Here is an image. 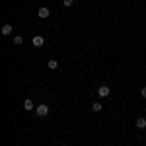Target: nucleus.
<instances>
[{"instance_id":"8","label":"nucleus","mask_w":146,"mask_h":146,"mask_svg":"<svg viewBox=\"0 0 146 146\" xmlns=\"http://www.w3.org/2000/svg\"><path fill=\"white\" fill-rule=\"evenodd\" d=\"M47 66L51 68V70H55V68H58V60H56V58H51V60L47 62Z\"/></svg>"},{"instance_id":"5","label":"nucleus","mask_w":146,"mask_h":146,"mask_svg":"<svg viewBox=\"0 0 146 146\" xmlns=\"http://www.w3.org/2000/svg\"><path fill=\"white\" fill-rule=\"evenodd\" d=\"M35 107H37V105H35L31 100H25V101H23V109H25V111H33Z\"/></svg>"},{"instance_id":"4","label":"nucleus","mask_w":146,"mask_h":146,"mask_svg":"<svg viewBox=\"0 0 146 146\" xmlns=\"http://www.w3.org/2000/svg\"><path fill=\"white\" fill-rule=\"evenodd\" d=\"M37 16H39L41 20H45V18H49V16H51V10L43 6V8H39V12H37Z\"/></svg>"},{"instance_id":"11","label":"nucleus","mask_w":146,"mask_h":146,"mask_svg":"<svg viewBox=\"0 0 146 146\" xmlns=\"http://www.w3.org/2000/svg\"><path fill=\"white\" fill-rule=\"evenodd\" d=\"M62 4H64L66 8H70V6H74V4H76V0H64Z\"/></svg>"},{"instance_id":"3","label":"nucleus","mask_w":146,"mask_h":146,"mask_svg":"<svg viewBox=\"0 0 146 146\" xmlns=\"http://www.w3.org/2000/svg\"><path fill=\"white\" fill-rule=\"evenodd\" d=\"M43 43H45V39H43L41 35H35L33 39H31V45L33 47H43Z\"/></svg>"},{"instance_id":"12","label":"nucleus","mask_w":146,"mask_h":146,"mask_svg":"<svg viewBox=\"0 0 146 146\" xmlns=\"http://www.w3.org/2000/svg\"><path fill=\"white\" fill-rule=\"evenodd\" d=\"M140 96H142V98H146V86L142 88V90H140Z\"/></svg>"},{"instance_id":"2","label":"nucleus","mask_w":146,"mask_h":146,"mask_svg":"<svg viewBox=\"0 0 146 146\" xmlns=\"http://www.w3.org/2000/svg\"><path fill=\"white\" fill-rule=\"evenodd\" d=\"M109 94H111V90H109L107 86H100V88H98V96H100V98H107Z\"/></svg>"},{"instance_id":"1","label":"nucleus","mask_w":146,"mask_h":146,"mask_svg":"<svg viewBox=\"0 0 146 146\" xmlns=\"http://www.w3.org/2000/svg\"><path fill=\"white\" fill-rule=\"evenodd\" d=\"M35 113H37V117H47L49 115V105H45V103L37 105L35 107Z\"/></svg>"},{"instance_id":"10","label":"nucleus","mask_w":146,"mask_h":146,"mask_svg":"<svg viewBox=\"0 0 146 146\" xmlns=\"http://www.w3.org/2000/svg\"><path fill=\"white\" fill-rule=\"evenodd\" d=\"M22 43H23V39L20 37V35H16V37H14V45H16V47H20Z\"/></svg>"},{"instance_id":"7","label":"nucleus","mask_w":146,"mask_h":146,"mask_svg":"<svg viewBox=\"0 0 146 146\" xmlns=\"http://www.w3.org/2000/svg\"><path fill=\"white\" fill-rule=\"evenodd\" d=\"M12 33V25L10 23H4L2 25V35H10Z\"/></svg>"},{"instance_id":"6","label":"nucleus","mask_w":146,"mask_h":146,"mask_svg":"<svg viewBox=\"0 0 146 146\" xmlns=\"http://www.w3.org/2000/svg\"><path fill=\"white\" fill-rule=\"evenodd\" d=\"M136 129H146V119L144 117H138V119H136Z\"/></svg>"},{"instance_id":"9","label":"nucleus","mask_w":146,"mask_h":146,"mask_svg":"<svg viewBox=\"0 0 146 146\" xmlns=\"http://www.w3.org/2000/svg\"><path fill=\"white\" fill-rule=\"evenodd\" d=\"M101 109H103V105H101L100 101H96V103H92V111H96V113H100Z\"/></svg>"}]
</instances>
